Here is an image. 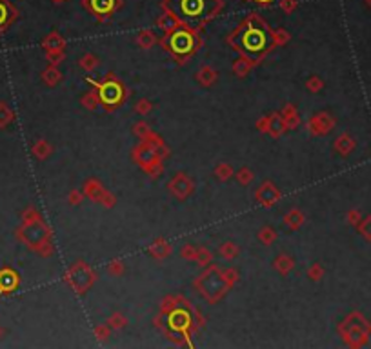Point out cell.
Here are the masks:
<instances>
[{
    "label": "cell",
    "mask_w": 371,
    "mask_h": 349,
    "mask_svg": "<svg viewBox=\"0 0 371 349\" xmlns=\"http://www.w3.org/2000/svg\"><path fill=\"white\" fill-rule=\"evenodd\" d=\"M255 2H258V4H271L273 0H255Z\"/></svg>",
    "instance_id": "9c48e42d"
},
{
    "label": "cell",
    "mask_w": 371,
    "mask_h": 349,
    "mask_svg": "<svg viewBox=\"0 0 371 349\" xmlns=\"http://www.w3.org/2000/svg\"><path fill=\"white\" fill-rule=\"evenodd\" d=\"M170 326L173 328V330L184 331L186 328L190 326V314L186 313V311H182V310L175 311V313H171V316H170Z\"/></svg>",
    "instance_id": "52a82bcc"
},
{
    "label": "cell",
    "mask_w": 371,
    "mask_h": 349,
    "mask_svg": "<svg viewBox=\"0 0 371 349\" xmlns=\"http://www.w3.org/2000/svg\"><path fill=\"white\" fill-rule=\"evenodd\" d=\"M271 42H273V38H271L270 30L256 18H251L250 22H246V26L240 30L238 38H236L240 51L250 60H258V56H262L270 50Z\"/></svg>",
    "instance_id": "7a4b0ae2"
},
{
    "label": "cell",
    "mask_w": 371,
    "mask_h": 349,
    "mask_svg": "<svg viewBox=\"0 0 371 349\" xmlns=\"http://www.w3.org/2000/svg\"><path fill=\"white\" fill-rule=\"evenodd\" d=\"M168 46H170V50L173 51L176 56H186L195 50L196 38L191 31L184 30V28H178V30H175L170 35Z\"/></svg>",
    "instance_id": "3957f363"
},
{
    "label": "cell",
    "mask_w": 371,
    "mask_h": 349,
    "mask_svg": "<svg viewBox=\"0 0 371 349\" xmlns=\"http://www.w3.org/2000/svg\"><path fill=\"white\" fill-rule=\"evenodd\" d=\"M18 286V274L13 270L0 271V293H10Z\"/></svg>",
    "instance_id": "8992f818"
},
{
    "label": "cell",
    "mask_w": 371,
    "mask_h": 349,
    "mask_svg": "<svg viewBox=\"0 0 371 349\" xmlns=\"http://www.w3.org/2000/svg\"><path fill=\"white\" fill-rule=\"evenodd\" d=\"M86 4H88V8H90L95 15H110V13H113V11L116 10V6H118V0H86Z\"/></svg>",
    "instance_id": "5b68a950"
},
{
    "label": "cell",
    "mask_w": 371,
    "mask_h": 349,
    "mask_svg": "<svg viewBox=\"0 0 371 349\" xmlns=\"http://www.w3.org/2000/svg\"><path fill=\"white\" fill-rule=\"evenodd\" d=\"M98 96H100V100L104 104L115 106V104H118L122 100V96H124V90H122V86L118 84V82L110 80V82L98 86Z\"/></svg>",
    "instance_id": "277c9868"
},
{
    "label": "cell",
    "mask_w": 371,
    "mask_h": 349,
    "mask_svg": "<svg viewBox=\"0 0 371 349\" xmlns=\"http://www.w3.org/2000/svg\"><path fill=\"white\" fill-rule=\"evenodd\" d=\"M13 15H15V10H13L6 0H0V31L10 24L11 18H13Z\"/></svg>",
    "instance_id": "ba28073f"
},
{
    "label": "cell",
    "mask_w": 371,
    "mask_h": 349,
    "mask_svg": "<svg viewBox=\"0 0 371 349\" xmlns=\"http://www.w3.org/2000/svg\"><path fill=\"white\" fill-rule=\"evenodd\" d=\"M220 0H166V10L188 28H198L218 13Z\"/></svg>",
    "instance_id": "6da1fadb"
}]
</instances>
